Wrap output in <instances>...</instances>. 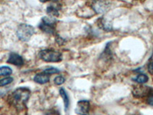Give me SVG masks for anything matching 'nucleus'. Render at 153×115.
<instances>
[{
  "mask_svg": "<svg viewBox=\"0 0 153 115\" xmlns=\"http://www.w3.org/2000/svg\"><path fill=\"white\" fill-rule=\"evenodd\" d=\"M31 91L27 87H19L9 97L11 105L19 110H22L29 99Z\"/></svg>",
  "mask_w": 153,
  "mask_h": 115,
  "instance_id": "obj_1",
  "label": "nucleus"
},
{
  "mask_svg": "<svg viewBox=\"0 0 153 115\" xmlns=\"http://www.w3.org/2000/svg\"><path fill=\"white\" fill-rule=\"evenodd\" d=\"M39 55L41 58L46 62H59L62 60V54L52 49H44Z\"/></svg>",
  "mask_w": 153,
  "mask_h": 115,
  "instance_id": "obj_2",
  "label": "nucleus"
},
{
  "mask_svg": "<svg viewBox=\"0 0 153 115\" xmlns=\"http://www.w3.org/2000/svg\"><path fill=\"white\" fill-rule=\"evenodd\" d=\"M35 33V28L28 24H21L18 27L17 34L18 38L22 42H28L31 37Z\"/></svg>",
  "mask_w": 153,
  "mask_h": 115,
  "instance_id": "obj_3",
  "label": "nucleus"
},
{
  "mask_svg": "<svg viewBox=\"0 0 153 115\" xmlns=\"http://www.w3.org/2000/svg\"><path fill=\"white\" fill-rule=\"evenodd\" d=\"M56 23H57L56 20L53 19L52 18L44 17L39 25V28L45 33L53 35L55 33Z\"/></svg>",
  "mask_w": 153,
  "mask_h": 115,
  "instance_id": "obj_4",
  "label": "nucleus"
},
{
  "mask_svg": "<svg viewBox=\"0 0 153 115\" xmlns=\"http://www.w3.org/2000/svg\"><path fill=\"white\" fill-rule=\"evenodd\" d=\"M92 9L95 11L96 13H104L110 7V4L104 0H96L91 5Z\"/></svg>",
  "mask_w": 153,
  "mask_h": 115,
  "instance_id": "obj_5",
  "label": "nucleus"
},
{
  "mask_svg": "<svg viewBox=\"0 0 153 115\" xmlns=\"http://www.w3.org/2000/svg\"><path fill=\"white\" fill-rule=\"evenodd\" d=\"M90 105H91L90 102L87 100H82V101H78L75 112L79 115H89Z\"/></svg>",
  "mask_w": 153,
  "mask_h": 115,
  "instance_id": "obj_6",
  "label": "nucleus"
},
{
  "mask_svg": "<svg viewBox=\"0 0 153 115\" xmlns=\"http://www.w3.org/2000/svg\"><path fill=\"white\" fill-rule=\"evenodd\" d=\"M7 62L12 65H16V66H22L24 64V61L22 56L16 54V53L12 52L9 55V57L7 60Z\"/></svg>",
  "mask_w": 153,
  "mask_h": 115,
  "instance_id": "obj_7",
  "label": "nucleus"
},
{
  "mask_svg": "<svg viewBox=\"0 0 153 115\" xmlns=\"http://www.w3.org/2000/svg\"><path fill=\"white\" fill-rule=\"evenodd\" d=\"M61 5L57 2H52V3L48 6L46 12L51 16H59V11L61 10Z\"/></svg>",
  "mask_w": 153,
  "mask_h": 115,
  "instance_id": "obj_8",
  "label": "nucleus"
},
{
  "mask_svg": "<svg viewBox=\"0 0 153 115\" xmlns=\"http://www.w3.org/2000/svg\"><path fill=\"white\" fill-rule=\"evenodd\" d=\"M50 80V76L48 74L45 73V72H42V73L37 74L34 78V81L38 84H45L47 82L49 81Z\"/></svg>",
  "mask_w": 153,
  "mask_h": 115,
  "instance_id": "obj_9",
  "label": "nucleus"
},
{
  "mask_svg": "<svg viewBox=\"0 0 153 115\" xmlns=\"http://www.w3.org/2000/svg\"><path fill=\"white\" fill-rule=\"evenodd\" d=\"M149 87H138L134 89L133 94L136 98H142L146 95Z\"/></svg>",
  "mask_w": 153,
  "mask_h": 115,
  "instance_id": "obj_10",
  "label": "nucleus"
},
{
  "mask_svg": "<svg viewBox=\"0 0 153 115\" xmlns=\"http://www.w3.org/2000/svg\"><path fill=\"white\" fill-rule=\"evenodd\" d=\"M98 25L101 28H103V30L106 31H110L112 30V25L111 23L109 22L107 20L104 19L103 18H101L99 19V22H98Z\"/></svg>",
  "mask_w": 153,
  "mask_h": 115,
  "instance_id": "obj_11",
  "label": "nucleus"
},
{
  "mask_svg": "<svg viewBox=\"0 0 153 115\" xmlns=\"http://www.w3.org/2000/svg\"><path fill=\"white\" fill-rule=\"evenodd\" d=\"M60 94L64 99V102H65V110L68 111V108H69V105H70V101H69V97H68V94L65 91V90L64 88H61L60 89Z\"/></svg>",
  "mask_w": 153,
  "mask_h": 115,
  "instance_id": "obj_12",
  "label": "nucleus"
},
{
  "mask_svg": "<svg viewBox=\"0 0 153 115\" xmlns=\"http://www.w3.org/2000/svg\"><path fill=\"white\" fill-rule=\"evenodd\" d=\"M149 78L147 75H143V74H140V75H138L136 78H134L133 81H135L137 83H139V84H144L146 82L148 81Z\"/></svg>",
  "mask_w": 153,
  "mask_h": 115,
  "instance_id": "obj_13",
  "label": "nucleus"
},
{
  "mask_svg": "<svg viewBox=\"0 0 153 115\" xmlns=\"http://www.w3.org/2000/svg\"><path fill=\"white\" fill-rule=\"evenodd\" d=\"M12 73V71L9 67H0V75H2V76H7V75H10Z\"/></svg>",
  "mask_w": 153,
  "mask_h": 115,
  "instance_id": "obj_14",
  "label": "nucleus"
},
{
  "mask_svg": "<svg viewBox=\"0 0 153 115\" xmlns=\"http://www.w3.org/2000/svg\"><path fill=\"white\" fill-rule=\"evenodd\" d=\"M146 101L151 106H153V88L149 89L148 92L146 94Z\"/></svg>",
  "mask_w": 153,
  "mask_h": 115,
  "instance_id": "obj_15",
  "label": "nucleus"
},
{
  "mask_svg": "<svg viewBox=\"0 0 153 115\" xmlns=\"http://www.w3.org/2000/svg\"><path fill=\"white\" fill-rule=\"evenodd\" d=\"M13 78L12 77H7V78H4L0 79V87H3V86L8 85L10 83H12Z\"/></svg>",
  "mask_w": 153,
  "mask_h": 115,
  "instance_id": "obj_16",
  "label": "nucleus"
},
{
  "mask_svg": "<svg viewBox=\"0 0 153 115\" xmlns=\"http://www.w3.org/2000/svg\"><path fill=\"white\" fill-rule=\"evenodd\" d=\"M59 70L57 69V68H47V69H45V71H44V72L46 74H48V75H53V74H57V73H59Z\"/></svg>",
  "mask_w": 153,
  "mask_h": 115,
  "instance_id": "obj_17",
  "label": "nucleus"
},
{
  "mask_svg": "<svg viewBox=\"0 0 153 115\" xmlns=\"http://www.w3.org/2000/svg\"><path fill=\"white\" fill-rule=\"evenodd\" d=\"M65 81V78L63 76H57L54 78V81L56 84H57V85H61V84H64Z\"/></svg>",
  "mask_w": 153,
  "mask_h": 115,
  "instance_id": "obj_18",
  "label": "nucleus"
},
{
  "mask_svg": "<svg viewBox=\"0 0 153 115\" xmlns=\"http://www.w3.org/2000/svg\"><path fill=\"white\" fill-rule=\"evenodd\" d=\"M148 70H149V73H151L152 75H153V53L151 58H150L149 61Z\"/></svg>",
  "mask_w": 153,
  "mask_h": 115,
  "instance_id": "obj_19",
  "label": "nucleus"
},
{
  "mask_svg": "<svg viewBox=\"0 0 153 115\" xmlns=\"http://www.w3.org/2000/svg\"><path fill=\"white\" fill-rule=\"evenodd\" d=\"M45 115H60V113L54 109H51V110L48 111Z\"/></svg>",
  "mask_w": 153,
  "mask_h": 115,
  "instance_id": "obj_20",
  "label": "nucleus"
},
{
  "mask_svg": "<svg viewBox=\"0 0 153 115\" xmlns=\"http://www.w3.org/2000/svg\"><path fill=\"white\" fill-rule=\"evenodd\" d=\"M56 41H57V42L59 44V45H61V44H63V42H65V40H64L63 38H61L60 36H58V35L56 37Z\"/></svg>",
  "mask_w": 153,
  "mask_h": 115,
  "instance_id": "obj_21",
  "label": "nucleus"
},
{
  "mask_svg": "<svg viewBox=\"0 0 153 115\" xmlns=\"http://www.w3.org/2000/svg\"><path fill=\"white\" fill-rule=\"evenodd\" d=\"M41 2H43V3H45V2H49L50 0H39Z\"/></svg>",
  "mask_w": 153,
  "mask_h": 115,
  "instance_id": "obj_22",
  "label": "nucleus"
}]
</instances>
